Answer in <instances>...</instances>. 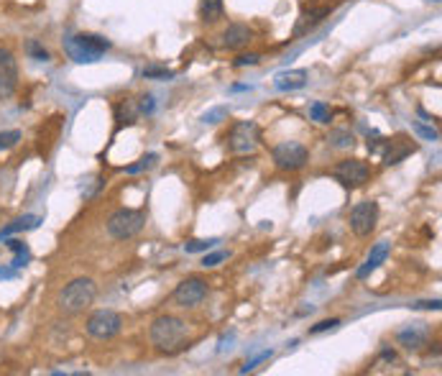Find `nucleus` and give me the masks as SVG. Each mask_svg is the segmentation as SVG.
Segmentation results:
<instances>
[{
  "label": "nucleus",
  "instance_id": "nucleus-18",
  "mask_svg": "<svg viewBox=\"0 0 442 376\" xmlns=\"http://www.w3.org/2000/svg\"><path fill=\"white\" fill-rule=\"evenodd\" d=\"M6 246H8V249L16 253V256H13V261H10V267L16 269V271H18V269H24L26 264L31 261V251H28V246H26L24 241H18V238H13V241H10V238H6Z\"/></svg>",
  "mask_w": 442,
  "mask_h": 376
},
{
  "label": "nucleus",
  "instance_id": "nucleus-37",
  "mask_svg": "<svg viewBox=\"0 0 442 376\" xmlns=\"http://www.w3.org/2000/svg\"><path fill=\"white\" fill-rule=\"evenodd\" d=\"M16 274H18V271L13 267H10V269H0V279H13Z\"/></svg>",
  "mask_w": 442,
  "mask_h": 376
},
{
  "label": "nucleus",
  "instance_id": "nucleus-35",
  "mask_svg": "<svg viewBox=\"0 0 442 376\" xmlns=\"http://www.w3.org/2000/svg\"><path fill=\"white\" fill-rule=\"evenodd\" d=\"M154 108H156V105H154V98H151V95H143L141 105H138V113H146V116H149V113H154Z\"/></svg>",
  "mask_w": 442,
  "mask_h": 376
},
{
  "label": "nucleus",
  "instance_id": "nucleus-3",
  "mask_svg": "<svg viewBox=\"0 0 442 376\" xmlns=\"http://www.w3.org/2000/svg\"><path fill=\"white\" fill-rule=\"evenodd\" d=\"M110 49V42L98 34H75L64 39V51L77 64H92Z\"/></svg>",
  "mask_w": 442,
  "mask_h": 376
},
{
  "label": "nucleus",
  "instance_id": "nucleus-1",
  "mask_svg": "<svg viewBox=\"0 0 442 376\" xmlns=\"http://www.w3.org/2000/svg\"><path fill=\"white\" fill-rule=\"evenodd\" d=\"M149 338L156 346V351L167 353V356L179 353L187 348V323L174 315H161L151 323Z\"/></svg>",
  "mask_w": 442,
  "mask_h": 376
},
{
  "label": "nucleus",
  "instance_id": "nucleus-39",
  "mask_svg": "<svg viewBox=\"0 0 442 376\" xmlns=\"http://www.w3.org/2000/svg\"><path fill=\"white\" fill-rule=\"evenodd\" d=\"M434 3H440V0H434Z\"/></svg>",
  "mask_w": 442,
  "mask_h": 376
},
{
  "label": "nucleus",
  "instance_id": "nucleus-31",
  "mask_svg": "<svg viewBox=\"0 0 442 376\" xmlns=\"http://www.w3.org/2000/svg\"><path fill=\"white\" fill-rule=\"evenodd\" d=\"M268 359H271V351H261L259 356H253L250 361H246V366L241 368V374H248V371H253L259 364H264V361H268Z\"/></svg>",
  "mask_w": 442,
  "mask_h": 376
},
{
  "label": "nucleus",
  "instance_id": "nucleus-9",
  "mask_svg": "<svg viewBox=\"0 0 442 376\" xmlns=\"http://www.w3.org/2000/svg\"><path fill=\"white\" fill-rule=\"evenodd\" d=\"M174 302L179 307H194V305H200L205 297H208V282L200 279V276H192V279H184L179 282L174 289Z\"/></svg>",
  "mask_w": 442,
  "mask_h": 376
},
{
  "label": "nucleus",
  "instance_id": "nucleus-27",
  "mask_svg": "<svg viewBox=\"0 0 442 376\" xmlns=\"http://www.w3.org/2000/svg\"><path fill=\"white\" fill-rule=\"evenodd\" d=\"M228 113L230 110L225 108V105H220V108H210L205 116H202V123H210V125H215V123H220V120H225L228 118Z\"/></svg>",
  "mask_w": 442,
  "mask_h": 376
},
{
  "label": "nucleus",
  "instance_id": "nucleus-7",
  "mask_svg": "<svg viewBox=\"0 0 442 376\" xmlns=\"http://www.w3.org/2000/svg\"><path fill=\"white\" fill-rule=\"evenodd\" d=\"M271 156H274V164L279 169H284V172H297V169H302L309 161V151L307 146H302V143L297 141H284L279 143V146H274Z\"/></svg>",
  "mask_w": 442,
  "mask_h": 376
},
{
  "label": "nucleus",
  "instance_id": "nucleus-22",
  "mask_svg": "<svg viewBox=\"0 0 442 376\" xmlns=\"http://www.w3.org/2000/svg\"><path fill=\"white\" fill-rule=\"evenodd\" d=\"M116 116H118V120H120V123H133L136 118H138V108H136L133 100H123L116 108Z\"/></svg>",
  "mask_w": 442,
  "mask_h": 376
},
{
  "label": "nucleus",
  "instance_id": "nucleus-8",
  "mask_svg": "<svg viewBox=\"0 0 442 376\" xmlns=\"http://www.w3.org/2000/svg\"><path fill=\"white\" fill-rule=\"evenodd\" d=\"M378 223V202L363 200L351 210V228L356 235H371V231Z\"/></svg>",
  "mask_w": 442,
  "mask_h": 376
},
{
  "label": "nucleus",
  "instance_id": "nucleus-33",
  "mask_svg": "<svg viewBox=\"0 0 442 376\" xmlns=\"http://www.w3.org/2000/svg\"><path fill=\"white\" fill-rule=\"evenodd\" d=\"M259 54H241V57L235 59V67H256L259 64Z\"/></svg>",
  "mask_w": 442,
  "mask_h": 376
},
{
  "label": "nucleus",
  "instance_id": "nucleus-12",
  "mask_svg": "<svg viewBox=\"0 0 442 376\" xmlns=\"http://www.w3.org/2000/svg\"><path fill=\"white\" fill-rule=\"evenodd\" d=\"M389 249H392V246H389V241H378V243H376L374 249H371V253H368V259L358 267L356 276H358V279H366V276L374 274L376 269H378L386 261V256H389Z\"/></svg>",
  "mask_w": 442,
  "mask_h": 376
},
{
  "label": "nucleus",
  "instance_id": "nucleus-16",
  "mask_svg": "<svg viewBox=\"0 0 442 376\" xmlns=\"http://www.w3.org/2000/svg\"><path fill=\"white\" fill-rule=\"evenodd\" d=\"M250 42V28L246 24H230L223 34V44L228 49H241Z\"/></svg>",
  "mask_w": 442,
  "mask_h": 376
},
{
  "label": "nucleus",
  "instance_id": "nucleus-38",
  "mask_svg": "<svg viewBox=\"0 0 442 376\" xmlns=\"http://www.w3.org/2000/svg\"><path fill=\"white\" fill-rule=\"evenodd\" d=\"M241 90H250L248 84H233V87H230V92H241Z\"/></svg>",
  "mask_w": 442,
  "mask_h": 376
},
{
  "label": "nucleus",
  "instance_id": "nucleus-29",
  "mask_svg": "<svg viewBox=\"0 0 442 376\" xmlns=\"http://www.w3.org/2000/svg\"><path fill=\"white\" fill-rule=\"evenodd\" d=\"M225 259H228L225 251H212V253H208V251H205V259H202V267H205V269H212V267H217L220 261H225Z\"/></svg>",
  "mask_w": 442,
  "mask_h": 376
},
{
  "label": "nucleus",
  "instance_id": "nucleus-34",
  "mask_svg": "<svg viewBox=\"0 0 442 376\" xmlns=\"http://www.w3.org/2000/svg\"><path fill=\"white\" fill-rule=\"evenodd\" d=\"M414 131H417L422 138H427V141H437V131H434V128H430V125L414 123Z\"/></svg>",
  "mask_w": 442,
  "mask_h": 376
},
{
  "label": "nucleus",
  "instance_id": "nucleus-13",
  "mask_svg": "<svg viewBox=\"0 0 442 376\" xmlns=\"http://www.w3.org/2000/svg\"><path fill=\"white\" fill-rule=\"evenodd\" d=\"M427 328H422V323L419 325H412V328H404V330H399V335H396V341H399V346H404L407 351H419L422 346L427 343Z\"/></svg>",
  "mask_w": 442,
  "mask_h": 376
},
{
  "label": "nucleus",
  "instance_id": "nucleus-32",
  "mask_svg": "<svg viewBox=\"0 0 442 376\" xmlns=\"http://www.w3.org/2000/svg\"><path fill=\"white\" fill-rule=\"evenodd\" d=\"M340 325V320L333 318V320H322V323H317L315 328H309V333L312 335H317V333H325V330H333V328Z\"/></svg>",
  "mask_w": 442,
  "mask_h": 376
},
{
  "label": "nucleus",
  "instance_id": "nucleus-11",
  "mask_svg": "<svg viewBox=\"0 0 442 376\" xmlns=\"http://www.w3.org/2000/svg\"><path fill=\"white\" fill-rule=\"evenodd\" d=\"M18 87V64L8 49L0 46V100L10 98Z\"/></svg>",
  "mask_w": 442,
  "mask_h": 376
},
{
  "label": "nucleus",
  "instance_id": "nucleus-2",
  "mask_svg": "<svg viewBox=\"0 0 442 376\" xmlns=\"http://www.w3.org/2000/svg\"><path fill=\"white\" fill-rule=\"evenodd\" d=\"M95 294H98V287L92 279L87 276H80V279H72L57 297V307L64 312V315H80L95 302Z\"/></svg>",
  "mask_w": 442,
  "mask_h": 376
},
{
  "label": "nucleus",
  "instance_id": "nucleus-20",
  "mask_svg": "<svg viewBox=\"0 0 442 376\" xmlns=\"http://www.w3.org/2000/svg\"><path fill=\"white\" fill-rule=\"evenodd\" d=\"M327 143H330V146H335V149H351L353 143H356V138H353L351 131L335 128V131H330V136H327Z\"/></svg>",
  "mask_w": 442,
  "mask_h": 376
},
{
  "label": "nucleus",
  "instance_id": "nucleus-4",
  "mask_svg": "<svg viewBox=\"0 0 442 376\" xmlns=\"http://www.w3.org/2000/svg\"><path fill=\"white\" fill-rule=\"evenodd\" d=\"M143 226H146V215H143L141 210L120 208L108 217V233L110 238H116V241L133 238V235L141 233Z\"/></svg>",
  "mask_w": 442,
  "mask_h": 376
},
{
  "label": "nucleus",
  "instance_id": "nucleus-36",
  "mask_svg": "<svg viewBox=\"0 0 442 376\" xmlns=\"http://www.w3.org/2000/svg\"><path fill=\"white\" fill-rule=\"evenodd\" d=\"M412 307H417V310H440V300H432V302H414Z\"/></svg>",
  "mask_w": 442,
  "mask_h": 376
},
{
  "label": "nucleus",
  "instance_id": "nucleus-21",
  "mask_svg": "<svg viewBox=\"0 0 442 376\" xmlns=\"http://www.w3.org/2000/svg\"><path fill=\"white\" fill-rule=\"evenodd\" d=\"M200 13L208 24H215L217 18L223 16V0H202Z\"/></svg>",
  "mask_w": 442,
  "mask_h": 376
},
{
  "label": "nucleus",
  "instance_id": "nucleus-28",
  "mask_svg": "<svg viewBox=\"0 0 442 376\" xmlns=\"http://www.w3.org/2000/svg\"><path fill=\"white\" fill-rule=\"evenodd\" d=\"M156 159H159L156 154H146L143 159H138L136 164H131V167L125 169V172H128V174H138V172H143V169H151V167H154V164H156Z\"/></svg>",
  "mask_w": 442,
  "mask_h": 376
},
{
  "label": "nucleus",
  "instance_id": "nucleus-24",
  "mask_svg": "<svg viewBox=\"0 0 442 376\" xmlns=\"http://www.w3.org/2000/svg\"><path fill=\"white\" fill-rule=\"evenodd\" d=\"M143 80H172L174 72L167 67H159V64H149V67H143Z\"/></svg>",
  "mask_w": 442,
  "mask_h": 376
},
{
  "label": "nucleus",
  "instance_id": "nucleus-23",
  "mask_svg": "<svg viewBox=\"0 0 442 376\" xmlns=\"http://www.w3.org/2000/svg\"><path fill=\"white\" fill-rule=\"evenodd\" d=\"M217 238H194V241L184 243V251L187 253H205V251H212L217 246Z\"/></svg>",
  "mask_w": 442,
  "mask_h": 376
},
{
  "label": "nucleus",
  "instance_id": "nucleus-25",
  "mask_svg": "<svg viewBox=\"0 0 442 376\" xmlns=\"http://www.w3.org/2000/svg\"><path fill=\"white\" fill-rule=\"evenodd\" d=\"M26 51H28V57L36 59V62H49L51 54L46 49H44L42 42H36V39H31V42L26 44Z\"/></svg>",
  "mask_w": 442,
  "mask_h": 376
},
{
  "label": "nucleus",
  "instance_id": "nucleus-10",
  "mask_svg": "<svg viewBox=\"0 0 442 376\" xmlns=\"http://www.w3.org/2000/svg\"><path fill=\"white\" fill-rule=\"evenodd\" d=\"M335 177H338L342 184H348V187H360V184L368 182L371 167H368L363 159H342L338 161V167H335Z\"/></svg>",
  "mask_w": 442,
  "mask_h": 376
},
{
  "label": "nucleus",
  "instance_id": "nucleus-14",
  "mask_svg": "<svg viewBox=\"0 0 442 376\" xmlns=\"http://www.w3.org/2000/svg\"><path fill=\"white\" fill-rule=\"evenodd\" d=\"M276 90H300L307 84V69H289V72H279L274 77Z\"/></svg>",
  "mask_w": 442,
  "mask_h": 376
},
{
  "label": "nucleus",
  "instance_id": "nucleus-26",
  "mask_svg": "<svg viewBox=\"0 0 442 376\" xmlns=\"http://www.w3.org/2000/svg\"><path fill=\"white\" fill-rule=\"evenodd\" d=\"M309 116H312V120H317V123H330V118H333L325 102H312V105H309Z\"/></svg>",
  "mask_w": 442,
  "mask_h": 376
},
{
  "label": "nucleus",
  "instance_id": "nucleus-5",
  "mask_svg": "<svg viewBox=\"0 0 442 376\" xmlns=\"http://www.w3.org/2000/svg\"><path fill=\"white\" fill-rule=\"evenodd\" d=\"M87 335L92 338H98V341H110V338H116L120 333V328H123V318L113 312V310H98V312H92L90 318H87Z\"/></svg>",
  "mask_w": 442,
  "mask_h": 376
},
{
  "label": "nucleus",
  "instance_id": "nucleus-30",
  "mask_svg": "<svg viewBox=\"0 0 442 376\" xmlns=\"http://www.w3.org/2000/svg\"><path fill=\"white\" fill-rule=\"evenodd\" d=\"M18 141H21V131H3L0 134V151L16 146Z\"/></svg>",
  "mask_w": 442,
  "mask_h": 376
},
{
  "label": "nucleus",
  "instance_id": "nucleus-19",
  "mask_svg": "<svg viewBox=\"0 0 442 376\" xmlns=\"http://www.w3.org/2000/svg\"><path fill=\"white\" fill-rule=\"evenodd\" d=\"M325 16H330V8H312V10H304V13H302L300 26H297V34H302L304 28H312V26L317 24V21H322Z\"/></svg>",
  "mask_w": 442,
  "mask_h": 376
},
{
  "label": "nucleus",
  "instance_id": "nucleus-17",
  "mask_svg": "<svg viewBox=\"0 0 442 376\" xmlns=\"http://www.w3.org/2000/svg\"><path fill=\"white\" fill-rule=\"evenodd\" d=\"M412 151H417V146H414V143H407L404 138H396V141H392V143H389V149H386L384 164H386V167H394V164H399V161L407 159Z\"/></svg>",
  "mask_w": 442,
  "mask_h": 376
},
{
  "label": "nucleus",
  "instance_id": "nucleus-6",
  "mask_svg": "<svg viewBox=\"0 0 442 376\" xmlns=\"http://www.w3.org/2000/svg\"><path fill=\"white\" fill-rule=\"evenodd\" d=\"M261 136H259V125L253 120H241L230 128L228 134V149L233 154H253L256 146H259Z\"/></svg>",
  "mask_w": 442,
  "mask_h": 376
},
{
  "label": "nucleus",
  "instance_id": "nucleus-15",
  "mask_svg": "<svg viewBox=\"0 0 442 376\" xmlns=\"http://www.w3.org/2000/svg\"><path fill=\"white\" fill-rule=\"evenodd\" d=\"M42 226V217L39 215H21L16 220H10L8 226L0 231V243L10 238L13 233H26V231H36V228Z\"/></svg>",
  "mask_w": 442,
  "mask_h": 376
}]
</instances>
